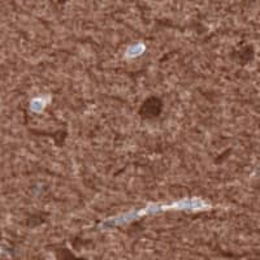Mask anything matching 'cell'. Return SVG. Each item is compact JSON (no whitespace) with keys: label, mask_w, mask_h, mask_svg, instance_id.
Here are the masks:
<instances>
[{"label":"cell","mask_w":260,"mask_h":260,"mask_svg":"<svg viewBox=\"0 0 260 260\" xmlns=\"http://www.w3.org/2000/svg\"><path fill=\"white\" fill-rule=\"evenodd\" d=\"M211 208V204L203 201L202 198H189L176 201L171 204H156L151 203L141 210H133L129 212L120 213V215L111 217L106 220V225H122L126 222L133 221V220L141 219L143 216L156 215V213L168 212V211H191V212H201V211H207Z\"/></svg>","instance_id":"1"},{"label":"cell","mask_w":260,"mask_h":260,"mask_svg":"<svg viewBox=\"0 0 260 260\" xmlns=\"http://www.w3.org/2000/svg\"><path fill=\"white\" fill-rule=\"evenodd\" d=\"M146 51V46L143 43H134V45H130L129 47L125 51V59H137L141 55H143V52Z\"/></svg>","instance_id":"2"},{"label":"cell","mask_w":260,"mask_h":260,"mask_svg":"<svg viewBox=\"0 0 260 260\" xmlns=\"http://www.w3.org/2000/svg\"><path fill=\"white\" fill-rule=\"evenodd\" d=\"M50 102V99H46V98L43 96H38L36 98V99H32L31 103H30V107H31V111H34V112H42V111L45 110L46 106H47V103Z\"/></svg>","instance_id":"3"}]
</instances>
